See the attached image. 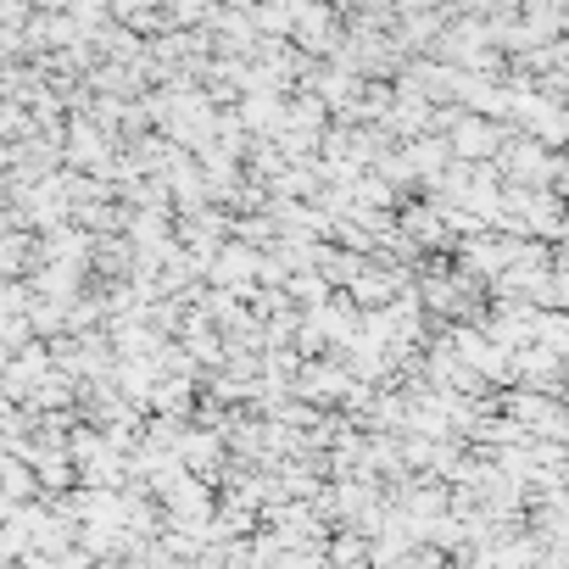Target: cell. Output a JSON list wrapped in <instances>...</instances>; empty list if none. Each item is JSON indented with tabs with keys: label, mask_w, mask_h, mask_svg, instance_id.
Masks as SVG:
<instances>
[{
	"label": "cell",
	"mask_w": 569,
	"mask_h": 569,
	"mask_svg": "<svg viewBox=\"0 0 569 569\" xmlns=\"http://www.w3.org/2000/svg\"><path fill=\"white\" fill-rule=\"evenodd\" d=\"M190 397H196L190 380H162L157 397H151V408H157L162 419H184V413H190Z\"/></svg>",
	"instance_id": "obj_2"
},
{
	"label": "cell",
	"mask_w": 569,
	"mask_h": 569,
	"mask_svg": "<svg viewBox=\"0 0 569 569\" xmlns=\"http://www.w3.org/2000/svg\"><path fill=\"white\" fill-rule=\"evenodd\" d=\"M68 173H107L112 168V134L96 118H73L68 123Z\"/></svg>",
	"instance_id": "obj_1"
}]
</instances>
